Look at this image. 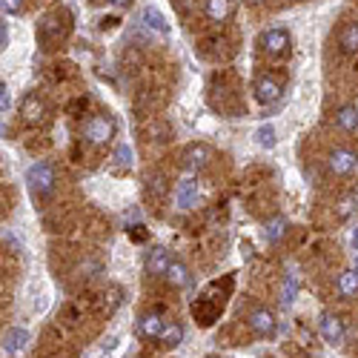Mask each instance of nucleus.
I'll return each mask as SVG.
<instances>
[{"mask_svg":"<svg viewBox=\"0 0 358 358\" xmlns=\"http://www.w3.org/2000/svg\"><path fill=\"white\" fill-rule=\"evenodd\" d=\"M164 278H166L175 289H187V287H192V273L187 270V264H181V261H172Z\"/></svg>","mask_w":358,"mask_h":358,"instance_id":"13","label":"nucleus"},{"mask_svg":"<svg viewBox=\"0 0 358 358\" xmlns=\"http://www.w3.org/2000/svg\"><path fill=\"white\" fill-rule=\"evenodd\" d=\"M169 264H172V258H169V252L164 247H152V250L143 255V270L149 275H166Z\"/></svg>","mask_w":358,"mask_h":358,"instance_id":"8","label":"nucleus"},{"mask_svg":"<svg viewBox=\"0 0 358 358\" xmlns=\"http://www.w3.org/2000/svg\"><path fill=\"white\" fill-rule=\"evenodd\" d=\"M318 324H321V336H324L327 344L338 347V344L344 341V321H341L336 313H324Z\"/></svg>","mask_w":358,"mask_h":358,"instance_id":"7","label":"nucleus"},{"mask_svg":"<svg viewBox=\"0 0 358 358\" xmlns=\"http://www.w3.org/2000/svg\"><path fill=\"white\" fill-rule=\"evenodd\" d=\"M26 344H29V333L23 330V327H12V330L3 336V350L6 352H20Z\"/></svg>","mask_w":358,"mask_h":358,"instance_id":"15","label":"nucleus"},{"mask_svg":"<svg viewBox=\"0 0 358 358\" xmlns=\"http://www.w3.org/2000/svg\"><path fill=\"white\" fill-rule=\"evenodd\" d=\"M206 164H210V149L203 143H192L184 152V169L187 172H201Z\"/></svg>","mask_w":358,"mask_h":358,"instance_id":"10","label":"nucleus"},{"mask_svg":"<svg viewBox=\"0 0 358 358\" xmlns=\"http://www.w3.org/2000/svg\"><path fill=\"white\" fill-rule=\"evenodd\" d=\"M338 46H341V52H344V55L358 52V20H350V23L344 26V32H341Z\"/></svg>","mask_w":358,"mask_h":358,"instance_id":"16","label":"nucleus"},{"mask_svg":"<svg viewBox=\"0 0 358 358\" xmlns=\"http://www.w3.org/2000/svg\"><path fill=\"white\" fill-rule=\"evenodd\" d=\"M201 192H198V184L195 181H181L175 187V203L181 206V210H192V206L198 203Z\"/></svg>","mask_w":358,"mask_h":358,"instance_id":"12","label":"nucleus"},{"mask_svg":"<svg viewBox=\"0 0 358 358\" xmlns=\"http://www.w3.org/2000/svg\"><path fill=\"white\" fill-rule=\"evenodd\" d=\"M350 244H352V250L358 252V229H352V238H350Z\"/></svg>","mask_w":358,"mask_h":358,"instance_id":"28","label":"nucleus"},{"mask_svg":"<svg viewBox=\"0 0 358 358\" xmlns=\"http://www.w3.org/2000/svg\"><path fill=\"white\" fill-rule=\"evenodd\" d=\"M109 3H112V6H127L129 0H109Z\"/></svg>","mask_w":358,"mask_h":358,"instance_id":"30","label":"nucleus"},{"mask_svg":"<svg viewBox=\"0 0 358 358\" xmlns=\"http://www.w3.org/2000/svg\"><path fill=\"white\" fill-rule=\"evenodd\" d=\"M355 166H358V155L352 152V149L338 146V149H333V152L327 155V169H330L333 175H338V178L352 175V172H355Z\"/></svg>","mask_w":358,"mask_h":358,"instance_id":"3","label":"nucleus"},{"mask_svg":"<svg viewBox=\"0 0 358 358\" xmlns=\"http://www.w3.org/2000/svg\"><path fill=\"white\" fill-rule=\"evenodd\" d=\"M338 292H341L344 298L358 295V273H355V270H347V273L338 275Z\"/></svg>","mask_w":358,"mask_h":358,"instance_id":"20","label":"nucleus"},{"mask_svg":"<svg viewBox=\"0 0 358 358\" xmlns=\"http://www.w3.org/2000/svg\"><path fill=\"white\" fill-rule=\"evenodd\" d=\"M232 12V0H206V15H210L213 23L227 20Z\"/></svg>","mask_w":358,"mask_h":358,"instance_id":"18","label":"nucleus"},{"mask_svg":"<svg viewBox=\"0 0 358 358\" xmlns=\"http://www.w3.org/2000/svg\"><path fill=\"white\" fill-rule=\"evenodd\" d=\"M250 327H252V333L266 338V336H275L278 330V321H275V313L273 310H266V307H258L250 313Z\"/></svg>","mask_w":358,"mask_h":358,"instance_id":"5","label":"nucleus"},{"mask_svg":"<svg viewBox=\"0 0 358 358\" xmlns=\"http://www.w3.org/2000/svg\"><path fill=\"white\" fill-rule=\"evenodd\" d=\"M281 95H284V83L281 80H275V78H270V75H261L258 80H255V98L261 101V103H275V101H281Z\"/></svg>","mask_w":358,"mask_h":358,"instance_id":"6","label":"nucleus"},{"mask_svg":"<svg viewBox=\"0 0 358 358\" xmlns=\"http://www.w3.org/2000/svg\"><path fill=\"white\" fill-rule=\"evenodd\" d=\"M26 184H29V189H32L35 198H46L55 189V169L43 161L32 164L26 169Z\"/></svg>","mask_w":358,"mask_h":358,"instance_id":"1","label":"nucleus"},{"mask_svg":"<svg viewBox=\"0 0 358 358\" xmlns=\"http://www.w3.org/2000/svg\"><path fill=\"white\" fill-rule=\"evenodd\" d=\"M3 43H6V26L0 23V46H3Z\"/></svg>","mask_w":358,"mask_h":358,"instance_id":"29","label":"nucleus"},{"mask_svg":"<svg viewBox=\"0 0 358 358\" xmlns=\"http://www.w3.org/2000/svg\"><path fill=\"white\" fill-rule=\"evenodd\" d=\"M284 235H287V221L284 218H273L270 224H266V244H278Z\"/></svg>","mask_w":358,"mask_h":358,"instance_id":"23","label":"nucleus"},{"mask_svg":"<svg viewBox=\"0 0 358 358\" xmlns=\"http://www.w3.org/2000/svg\"><path fill=\"white\" fill-rule=\"evenodd\" d=\"M20 115L29 124H43L46 121V103L38 95H26L23 103H20Z\"/></svg>","mask_w":358,"mask_h":358,"instance_id":"9","label":"nucleus"},{"mask_svg":"<svg viewBox=\"0 0 358 358\" xmlns=\"http://www.w3.org/2000/svg\"><path fill=\"white\" fill-rule=\"evenodd\" d=\"M0 12L3 15H20L23 12V0H0Z\"/></svg>","mask_w":358,"mask_h":358,"instance_id":"25","label":"nucleus"},{"mask_svg":"<svg viewBox=\"0 0 358 358\" xmlns=\"http://www.w3.org/2000/svg\"><path fill=\"white\" fill-rule=\"evenodd\" d=\"M164 327H166V321H164L161 313H146V315L138 321V333H141L143 338H155V341H158V336L164 333Z\"/></svg>","mask_w":358,"mask_h":358,"instance_id":"11","label":"nucleus"},{"mask_svg":"<svg viewBox=\"0 0 358 358\" xmlns=\"http://www.w3.org/2000/svg\"><path fill=\"white\" fill-rule=\"evenodd\" d=\"M258 43H261V49L266 52V55H273V57H278V55H284V52H289V32L287 29H281V26H275V29H266V32L258 38Z\"/></svg>","mask_w":358,"mask_h":358,"instance_id":"4","label":"nucleus"},{"mask_svg":"<svg viewBox=\"0 0 358 358\" xmlns=\"http://www.w3.org/2000/svg\"><path fill=\"white\" fill-rule=\"evenodd\" d=\"M336 127L344 129V132H355L358 129V109L352 103L336 109Z\"/></svg>","mask_w":358,"mask_h":358,"instance_id":"14","label":"nucleus"},{"mask_svg":"<svg viewBox=\"0 0 358 358\" xmlns=\"http://www.w3.org/2000/svg\"><path fill=\"white\" fill-rule=\"evenodd\" d=\"M112 135H115V121H112L109 115H92V117H89V121L83 124V138H86L89 143H95V146L112 141Z\"/></svg>","mask_w":358,"mask_h":358,"instance_id":"2","label":"nucleus"},{"mask_svg":"<svg viewBox=\"0 0 358 358\" xmlns=\"http://www.w3.org/2000/svg\"><path fill=\"white\" fill-rule=\"evenodd\" d=\"M255 143H258L261 149H273V146H275V127H273V124H261V127L255 129Z\"/></svg>","mask_w":358,"mask_h":358,"instance_id":"22","label":"nucleus"},{"mask_svg":"<svg viewBox=\"0 0 358 358\" xmlns=\"http://www.w3.org/2000/svg\"><path fill=\"white\" fill-rule=\"evenodd\" d=\"M115 166L117 169L132 166V146L129 143H117V149H115Z\"/></svg>","mask_w":358,"mask_h":358,"instance_id":"24","label":"nucleus"},{"mask_svg":"<svg viewBox=\"0 0 358 358\" xmlns=\"http://www.w3.org/2000/svg\"><path fill=\"white\" fill-rule=\"evenodd\" d=\"M352 201H355V206H358V184H355V189H352Z\"/></svg>","mask_w":358,"mask_h":358,"instance_id":"31","label":"nucleus"},{"mask_svg":"<svg viewBox=\"0 0 358 358\" xmlns=\"http://www.w3.org/2000/svg\"><path fill=\"white\" fill-rule=\"evenodd\" d=\"M250 3H261V0H250Z\"/></svg>","mask_w":358,"mask_h":358,"instance_id":"33","label":"nucleus"},{"mask_svg":"<svg viewBox=\"0 0 358 358\" xmlns=\"http://www.w3.org/2000/svg\"><path fill=\"white\" fill-rule=\"evenodd\" d=\"M158 341L164 344V347H178V344H181L184 341V327L181 324H175V321H169L166 327H164V333L158 336Z\"/></svg>","mask_w":358,"mask_h":358,"instance_id":"17","label":"nucleus"},{"mask_svg":"<svg viewBox=\"0 0 358 358\" xmlns=\"http://www.w3.org/2000/svg\"><path fill=\"white\" fill-rule=\"evenodd\" d=\"M9 103H12V101H9V92H6V86L0 83V112H6V109H9Z\"/></svg>","mask_w":358,"mask_h":358,"instance_id":"27","label":"nucleus"},{"mask_svg":"<svg viewBox=\"0 0 358 358\" xmlns=\"http://www.w3.org/2000/svg\"><path fill=\"white\" fill-rule=\"evenodd\" d=\"M355 210H358L355 201H352V198H344V201L338 203V218H341V221H347V218H350Z\"/></svg>","mask_w":358,"mask_h":358,"instance_id":"26","label":"nucleus"},{"mask_svg":"<svg viewBox=\"0 0 358 358\" xmlns=\"http://www.w3.org/2000/svg\"><path fill=\"white\" fill-rule=\"evenodd\" d=\"M355 273H358V255H355Z\"/></svg>","mask_w":358,"mask_h":358,"instance_id":"32","label":"nucleus"},{"mask_svg":"<svg viewBox=\"0 0 358 358\" xmlns=\"http://www.w3.org/2000/svg\"><path fill=\"white\" fill-rule=\"evenodd\" d=\"M295 295H298V275L295 273H287L284 281H281V304L289 307L295 301Z\"/></svg>","mask_w":358,"mask_h":358,"instance_id":"19","label":"nucleus"},{"mask_svg":"<svg viewBox=\"0 0 358 358\" xmlns=\"http://www.w3.org/2000/svg\"><path fill=\"white\" fill-rule=\"evenodd\" d=\"M141 20H143L149 29H155V32H161V35H166V32H169V26H166V20L161 17V12H158V9H143V12H141Z\"/></svg>","mask_w":358,"mask_h":358,"instance_id":"21","label":"nucleus"}]
</instances>
